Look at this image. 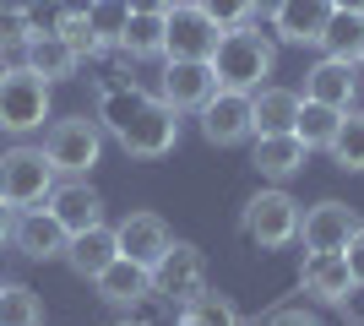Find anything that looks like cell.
Returning a JSON list of instances; mask_svg holds the SVG:
<instances>
[{"label": "cell", "mask_w": 364, "mask_h": 326, "mask_svg": "<svg viewBox=\"0 0 364 326\" xmlns=\"http://www.w3.org/2000/svg\"><path fill=\"white\" fill-rule=\"evenodd\" d=\"M125 6H131V11H147V16H164L174 0H125Z\"/></svg>", "instance_id": "d590c367"}, {"label": "cell", "mask_w": 364, "mask_h": 326, "mask_svg": "<svg viewBox=\"0 0 364 326\" xmlns=\"http://www.w3.org/2000/svg\"><path fill=\"white\" fill-rule=\"evenodd\" d=\"M304 158H310V147H304L294 131H283V136H256V147H250L256 174H261V180H272V185L294 180V174L304 169Z\"/></svg>", "instance_id": "ac0fdd59"}, {"label": "cell", "mask_w": 364, "mask_h": 326, "mask_svg": "<svg viewBox=\"0 0 364 326\" xmlns=\"http://www.w3.org/2000/svg\"><path fill=\"white\" fill-rule=\"evenodd\" d=\"M353 93H359V65H353V60H332V55H326L321 65L304 71V98H310V104L348 109Z\"/></svg>", "instance_id": "2e32d148"}, {"label": "cell", "mask_w": 364, "mask_h": 326, "mask_svg": "<svg viewBox=\"0 0 364 326\" xmlns=\"http://www.w3.org/2000/svg\"><path fill=\"white\" fill-rule=\"evenodd\" d=\"M272 65H277V44L256 28V22L223 28V38H218V55H213L218 87H234V93H256V87H267Z\"/></svg>", "instance_id": "7a4b0ae2"}, {"label": "cell", "mask_w": 364, "mask_h": 326, "mask_svg": "<svg viewBox=\"0 0 364 326\" xmlns=\"http://www.w3.org/2000/svg\"><path fill=\"white\" fill-rule=\"evenodd\" d=\"M98 125L131 158H168L180 141V114L158 93H136V87H109L98 104Z\"/></svg>", "instance_id": "6da1fadb"}, {"label": "cell", "mask_w": 364, "mask_h": 326, "mask_svg": "<svg viewBox=\"0 0 364 326\" xmlns=\"http://www.w3.org/2000/svg\"><path fill=\"white\" fill-rule=\"evenodd\" d=\"M337 125H343V109L310 104V98H304V104H299V120H294V136H299L310 153H326V147H332V136H337Z\"/></svg>", "instance_id": "cb8c5ba5"}, {"label": "cell", "mask_w": 364, "mask_h": 326, "mask_svg": "<svg viewBox=\"0 0 364 326\" xmlns=\"http://www.w3.org/2000/svg\"><path fill=\"white\" fill-rule=\"evenodd\" d=\"M125 22H131V6L125 0H92V11H87V28L98 33V44H120V33H125Z\"/></svg>", "instance_id": "f1b7e54d"}, {"label": "cell", "mask_w": 364, "mask_h": 326, "mask_svg": "<svg viewBox=\"0 0 364 326\" xmlns=\"http://www.w3.org/2000/svg\"><path fill=\"white\" fill-rule=\"evenodd\" d=\"M343 261H348L353 283H364V223H359V234H353L348 245H343Z\"/></svg>", "instance_id": "1f68e13d"}, {"label": "cell", "mask_w": 364, "mask_h": 326, "mask_svg": "<svg viewBox=\"0 0 364 326\" xmlns=\"http://www.w3.org/2000/svg\"><path fill=\"white\" fill-rule=\"evenodd\" d=\"M49 120V82L33 77L28 65H11L0 77V131L11 136H28Z\"/></svg>", "instance_id": "8992f818"}, {"label": "cell", "mask_w": 364, "mask_h": 326, "mask_svg": "<svg viewBox=\"0 0 364 326\" xmlns=\"http://www.w3.org/2000/svg\"><path fill=\"white\" fill-rule=\"evenodd\" d=\"M332 163L348 174H364V109H343V125H337L332 136Z\"/></svg>", "instance_id": "d4e9b609"}, {"label": "cell", "mask_w": 364, "mask_h": 326, "mask_svg": "<svg viewBox=\"0 0 364 326\" xmlns=\"http://www.w3.org/2000/svg\"><path fill=\"white\" fill-rule=\"evenodd\" d=\"M337 11H364V0H332Z\"/></svg>", "instance_id": "ab89813d"}, {"label": "cell", "mask_w": 364, "mask_h": 326, "mask_svg": "<svg viewBox=\"0 0 364 326\" xmlns=\"http://www.w3.org/2000/svg\"><path fill=\"white\" fill-rule=\"evenodd\" d=\"M196 114H201V136L213 141V147H240V141L256 136V131H250V93L218 87Z\"/></svg>", "instance_id": "9c48e42d"}, {"label": "cell", "mask_w": 364, "mask_h": 326, "mask_svg": "<svg viewBox=\"0 0 364 326\" xmlns=\"http://www.w3.org/2000/svg\"><path fill=\"white\" fill-rule=\"evenodd\" d=\"M353 65H364V44H359V60H353Z\"/></svg>", "instance_id": "7bdbcfd3"}, {"label": "cell", "mask_w": 364, "mask_h": 326, "mask_svg": "<svg viewBox=\"0 0 364 326\" xmlns=\"http://www.w3.org/2000/svg\"><path fill=\"white\" fill-rule=\"evenodd\" d=\"M332 0H283L272 16V33L283 44H321V33L332 22Z\"/></svg>", "instance_id": "9a60e30c"}, {"label": "cell", "mask_w": 364, "mask_h": 326, "mask_svg": "<svg viewBox=\"0 0 364 326\" xmlns=\"http://www.w3.org/2000/svg\"><path fill=\"white\" fill-rule=\"evenodd\" d=\"M49 212H55V223H60L65 234H82V229H98V223H104V196L92 185H82V180H71V185L49 190Z\"/></svg>", "instance_id": "e0dca14e"}, {"label": "cell", "mask_w": 364, "mask_h": 326, "mask_svg": "<svg viewBox=\"0 0 364 326\" xmlns=\"http://www.w3.org/2000/svg\"><path fill=\"white\" fill-rule=\"evenodd\" d=\"M299 104L304 98L294 93V87H256V93H250V131H256V136H283V131H294Z\"/></svg>", "instance_id": "ffe728a7"}, {"label": "cell", "mask_w": 364, "mask_h": 326, "mask_svg": "<svg viewBox=\"0 0 364 326\" xmlns=\"http://www.w3.org/2000/svg\"><path fill=\"white\" fill-rule=\"evenodd\" d=\"M109 261H120V239H114V229H109V223L71 234V245H65V266H71L76 278H87V283H92Z\"/></svg>", "instance_id": "d6986e66"}, {"label": "cell", "mask_w": 364, "mask_h": 326, "mask_svg": "<svg viewBox=\"0 0 364 326\" xmlns=\"http://www.w3.org/2000/svg\"><path fill=\"white\" fill-rule=\"evenodd\" d=\"M49 190H55V163L44 158V147H6L0 153V202L6 207L33 212L49 202Z\"/></svg>", "instance_id": "277c9868"}, {"label": "cell", "mask_w": 364, "mask_h": 326, "mask_svg": "<svg viewBox=\"0 0 364 326\" xmlns=\"http://www.w3.org/2000/svg\"><path fill=\"white\" fill-rule=\"evenodd\" d=\"M196 6L213 16L218 28H240V22H250V0H196Z\"/></svg>", "instance_id": "4dcf8cb0"}, {"label": "cell", "mask_w": 364, "mask_h": 326, "mask_svg": "<svg viewBox=\"0 0 364 326\" xmlns=\"http://www.w3.org/2000/svg\"><path fill=\"white\" fill-rule=\"evenodd\" d=\"M213 93H218L213 60H168L164 65V87H158V98H164L174 114H196Z\"/></svg>", "instance_id": "30bf717a"}, {"label": "cell", "mask_w": 364, "mask_h": 326, "mask_svg": "<svg viewBox=\"0 0 364 326\" xmlns=\"http://www.w3.org/2000/svg\"><path fill=\"white\" fill-rule=\"evenodd\" d=\"M164 22H168V33H164V60H213V55H218L223 28L201 11L196 0H174V6L164 11Z\"/></svg>", "instance_id": "52a82bcc"}, {"label": "cell", "mask_w": 364, "mask_h": 326, "mask_svg": "<svg viewBox=\"0 0 364 326\" xmlns=\"http://www.w3.org/2000/svg\"><path fill=\"white\" fill-rule=\"evenodd\" d=\"M0 326H44V299L28 283H0Z\"/></svg>", "instance_id": "4316f807"}, {"label": "cell", "mask_w": 364, "mask_h": 326, "mask_svg": "<svg viewBox=\"0 0 364 326\" xmlns=\"http://www.w3.org/2000/svg\"><path fill=\"white\" fill-rule=\"evenodd\" d=\"M6 71H11V60H6V49H0V77H6Z\"/></svg>", "instance_id": "b9f144b4"}, {"label": "cell", "mask_w": 364, "mask_h": 326, "mask_svg": "<svg viewBox=\"0 0 364 326\" xmlns=\"http://www.w3.org/2000/svg\"><path fill=\"white\" fill-rule=\"evenodd\" d=\"M299 202H294L283 185H272V190H256L250 202H245V212H240V234L250 239L256 250H283V245H294L299 239Z\"/></svg>", "instance_id": "3957f363"}, {"label": "cell", "mask_w": 364, "mask_h": 326, "mask_svg": "<svg viewBox=\"0 0 364 326\" xmlns=\"http://www.w3.org/2000/svg\"><path fill=\"white\" fill-rule=\"evenodd\" d=\"M174 326H240V310H234L223 294H213V288H207V294H196L191 305H180V310H174Z\"/></svg>", "instance_id": "83f0119b"}, {"label": "cell", "mask_w": 364, "mask_h": 326, "mask_svg": "<svg viewBox=\"0 0 364 326\" xmlns=\"http://www.w3.org/2000/svg\"><path fill=\"white\" fill-rule=\"evenodd\" d=\"M359 44H364V11H332V22L321 33V49L332 60H359Z\"/></svg>", "instance_id": "484cf974"}, {"label": "cell", "mask_w": 364, "mask_h": 326, "mask_svg": "<svg viewBox=\"0 0 364 326\" xmlns=\"http://www.w3.org/2000/svg\"><path fill=\"white\" fill-rule=\"evenodd\" d=\"M55 33L65 38V49H71L76 60H87V55H98V49H104V44H98V33L87 28V16H60V22H55Z\"/></svg>", "instance_id": "f546056e"}, {"label": "cell", "mask_w": 364, "mask_h": 326, "mask_svg": "<svg viewBox=\"0 0 364 326\" xmlns=\"http://www.w3.org/2000/svg\"><path fill=\"white\" fill-rule=\"evenodd\" d=\"M114 326H147V321H136V315H125V321H114Z\"/></svg>", "instance_id": "60d3db41"}, {"label": "cell", "mask_w": 364, "mask_h": 326, "mask_svg": "<svg viewBox=\"0 0 364 326\" xmlns=\"http://www.w3.org/2000/svg\"><path fill=\"white\" fill-rule=\"evenodd\" d=\"M11 229H16V207H6V202H0V245L11 239Z\"/></svg>", "instance_id": "8d00e7d4"}, {"label": "cell", "mask_w": 364, "mask_h": 326, "mask_svg": "<svg viewBox=\"0 0 364 326\" xmlns=\"http://www.w3.org/2000/svg\"><path fill=\"white\" fill-rule=\"evenodd\" d=\"M33 6H38V0H0V16H6V22H22V16H33Z\"/></svg>", "instance_id": "e575fe53"}, {"label": "cell", "mask_w": 364, "mask_h": 326, "mask_svg": "<svg viewBox=\"0 0 364 326\" xmlns=\"http://www.w3.org/2000/svg\"><path fill=\"white\" fill-rule=\"evenodd\" d=\"M337 310L348 315V321H353V326H364V283H353L348 294H343V305H337Z\"/></svg>", "instance_id": "836d02e7"}, {"label": "cell", "mask_w": 364, "mask_h": 326, "mask_svg": "<svg viewBox=\"0 0 364 326\" xmlns=\"http://www.w3.org/2000/svg\"><path fill=\"white\" fill-rule=\"evenodd\" d=\"M11 245L22 250L28 261H65V245H71V234L55 223V212H49V207H33V212H16Z\"/></svg>", "instance_id": "4fadbf2b"}, {"label": "cell", "mask_w": 364, "mask_h": 326, "mask_svg": "<svg viewBox=\"0 0 364 326\" xmlns=\"http://www.w3.org/2000/svg\"><path fill=\"white\" fill-rule=\"evenodd\" d=\"M277 6L283 0H250V11H261V16H277Z\"/></svg>", "instance_id": "f35d334b"}, {"label": "cell", "mask_w": 364, "mask_h": 326, "mask_svg": "<svg viewBox=\"0 0 364 326\" xmlns=\"http://www.w3.org/2000/svg\"><path fill=\"white\" fill-rule=\"evenodd\" d=\"M164 33H168V22L164 16H147V11H131V22H125V33H120V55H131V60H158L164 55Z\"/></svg>", "instance_id": "603a6c76"}, {"label": "cell", "mask_w": 364, "mask_h": 326, "mask_svg": "<svg viewBox=\"0 0 364 326\" xmlns=\"http://www.w3.org/2000/svg\"><path fill=\"white\" fill-rule=\"evenodd\" d=\"M104 153V125L87 114H65L44 131V158L55 163V174H87Z\"/></svg>", "instance_id": "5b68a950"}, {"label": "cell", "mask_w": 364, "mask_h": 326, "mask_svg": "<svg viewBox=\"0 0 364 326\" xmlns=\"http://www.w3.org/2000/svg\"><path fill=\"white\" fill-rule=\"evenodd\" d=\"M114 239H120V256H125V261L147 266V272L164 261V250L174 245V234H168V223L158 212H125L120 229H114Z\"/></svg>", "instance_id": "8fae6325"}, {"label": "cell", "mask_w": 364, "mask_h": 326, "mask_svg": "<svg viewBox=\"0 0 364 326\" xmlns=\"http://www.w3.org/2000/svg\"><path fill=\"white\" fill-rule=\"evenodd\" d=\"M299 288L321 305H343V294L353 288V272L343 261V250H310L299 266Z\"/></svg>", "instance_id": "5bb4252c"}, {"label": "cell", "mask_w": 364, "mask_h": 326, "mask_svg": "<svg viewBox=\"0 0 364 326\" xmlns=\"http://www.w3.org/2000/svg\"><path fill=\"white\" fill-rule=\"evenodd\" d=\"M359 234V212L348 202H316L299 217V239L304 250H343Z\"/></svg>", "instance_id": "7c38bea8"}, {"label": "cell", "mask_w": 364, "mask_h": 326, "mask_svg": "<svg viewBox=\"0 0 364 326\" xmlns=\"http://www.w3.org/2000/svg\"><path fill=\"white\" fill-rule=\"evenodd\" d=\"M22 65H28L33 77H44L49 87H55V82H65V77H76V55L71 49H65V38L60 33H33L28 44H22Z\"/></svg>", "instance_id": "7402d4cb"}, {"label": "cell", "mask_w": 364, "mask_h": 326, "mask_svg": "<svg viewBox=\"0 0 364 326\" xmlns=\"http://www.w3.org/2000/svg\"><path fill=\"white\" fill-rule=\"evenodd\" d=\"M267 326H321L310 310H299V305H289V310H272L267 315Z\"/></svg>", "instance_id": "d6a6232c"}, {"label": "cell", "mask_w": 364, "mask_h": 326, "mask_svg": "<svg viewBox=\"0 0 364 326\" xmlns=\"http://www.w3.org/2000/svg\"><path fill=\"white\" fill-rule=\"evenodd\" d=\"M60 6V16H87L92 11V0H55Z\"/></svg>", "instance_id": "74e56055"}, {"label": "cell", "mask_w": 364, "mask_h": 326, "mask_svg": "<svg viewBox=\"0 0 364 326\" xmlns=\"http://www.w3.org/2000/svg\"><path fill=\"white\" fill-rule=\"evenodd\" d=\"M92 288H98V299H104V305H120V310H131L136 299H147V294H152V272L120 256V261H109L104 272L92 278Z\"/></svg>", "instance_id": "44dd1931"}, {"label": "cell", "mask_w": 364, "mask_h": 326, "mask_svg": "<svg viewBox=\"0 0 364 326\" xmlns=\"http://www.w3.org/2000/svg\"><path fill=\"white\" fill-rule=\"evenodd\" d=\"M152 294L168 299L174 310H180V305H191L196 294H207V256H201L196 245L174 239V245L164 250V261L152 266Z\"/></svg>", "instance_id": "ba28073f"}]
</instances>
